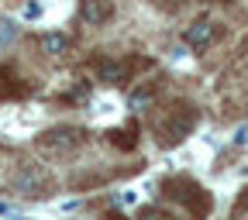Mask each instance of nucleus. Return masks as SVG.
<instances>
[{
	"instance_id": "1",
	"label": "nucleus",
	"mask_w": 248,
	"mask_h": 220,
	"mask_svg": "<svg viewBox=\"0 0 248 220\" xmlns=\"http://www.w3.org/2000/svg\"><path fill=\"white\" fill-rule=\"evenodd\" d=\"M193 124H197V107H190V103H183V100H179V103L166 107L159 117H155L152 131H155V138H159V145L172 148V145H179V141L190 138Z\"/></svg>"
},
{
	"instance_id": "2",
	"label": "nucleus",
	"mask_w": 248,
	"mask_h": 220,
	"mask_svg": "<svg viewBox=\"0 0 248 220\" xmlns=\"http://www.w3.org/2000/svg\"><path fill=\"white\" fill-rule=\"evenodd\" d=\"M162 193H166L172 203H183L186 210H190L193 220H203V217L210 213V206H214L210 193L203 190V186H197L193 179H186V176H172V179H166V182H162Z\"/></svg>"
},
{
	"instance_id": "3",
	"label": "nucleus",
	"mask_w": 248,
	"mask_h": 220,
	"mask_svg": "<svg viewBox=\"0 0 248 220\" xmlns=\"http://www.w3.org/2000/svg\"><path fill=\"white\" fill-rule=\"evenodd\" d=\"M83 145H86L83 128H52L38 138V148H45L52 155H69V151H79Z\"/></svg>"
},
{
	"instance_id": "4",
	"label": "nucleus",
	"mask_w": 248,
	"mask_h": 220,
	"mask_svg": "<svg viewBox=\"0 0 248 220\" xmlns=\"http://www.w3.org/2000/svg\"><path fill=\"white\" fill-rule=\"evenodd\" d=\"M214 38H217V24H214V21H207V17L193 21L190 28L183 31V42L190 45L193 52H207V48L214 45Z\"/></svg>"
},
{
	"instance_id": "5",
	"label": "nucleus",
	"mask_w": 248,
	"mask_h": 220,
	"mask_svg": "<svg viewBox=\"0 0 248 220\" xmlns=\"http://www.w3.org/2000/svg\"><path fill=\"white\" fill-rule=\"evenodd\" d=\"M97 76H100V83H107V86H121V83H128L131 66H128L124 59H104L100 66H97Z\"/></svg>"
},
{
	"instance_id": "6",
	"label": "nucleus",
	"mask_w": 248,
	"mask_h": 220,
	"mask_svg": "<svg viewBox=\"0 0 248 220\" xmlns=\"http://www.w3.org/2000/svg\"><path fill=\"white\" fill-rule=\"evenodd\" d=\"M24 93H28V86L11 69L0 66V100H17V97H24Z\"/></svg>"
},
{
	"instance_id": "7",
	"label": "nucleus",
	"mask_w": 248,
	"mask_h": 220,
	"mask_svg": "<svg viewBox=\"0 0 248 220\" xmlns=\"http://www.w3.org/2000/svg\"><path fill=\"white\" fill-rule=\"evenodd\" d=\"M79 14H83L86 24H104L110 17V4H104V0H83Z\"/></svg>"
},
{
	"instance_id": "8",
	"label": "nucleus",
	"mask_w": 248,
	"mask_h": 220,
	"mask_svg": "<svg viewBox=\"0 0 248 220\" xmlns=\"http://www.w3.org/2000/svg\"><path fill=\"white\" fill-rule=\"evenodd\" d=\"M135 134H138V128H135V124H128V128H121V131H110L107 141L117 145L121 151H131V148H135Z\"/></svg>"
},
{
	"instance_id": "9",
	"label": "nucleus",
	"mask_w": 248,
	"mask_h": 220,
	"mask_svg": "<svg viewBox=\"0 0 248 220\" xmlns=\"http://www.w3.org/2000/svg\"><path fill=\"white\" fill-rule=\"evenodd\" d=\"M66 48H69V38H66V35H59V31H55V35H45V38H42V52L52 55V59H59Z\"/></svg>"
},
{
	"instance_id": "10",
	"label": "nucleus",
	"mask_w": 248,
	"mask_h": 220,
	"mask_svg": "<svg viewBox=\"0 0 248 220\" xmlns=\"http://www.w3.org/2000/svg\"><path fill=\"white\" fill-rule=\"evenodd\" d=\"M152 100H155V89H152V86H141V89H135L131 97H128L131 110H148V107H152Z\"/></svg>"
},
{
	"instance_id": "11",
	"label": "nucleus",
	"mask_w": 248,
	"mask_h": 220,
	"mask_svg": "<svg viewBox=\"0 0 248 220\" xmlns=\"http://www.w3.org/2000/svg\"><path fill=\"white\" fill-rule=\"evenodd\" d=\"M141 220H172V217L162 213L159 206H148V210H141Z\"/></svg>"
},
{
	"instance_id": "12",
	"label": "nucleus",
	"mask_w": 248,
	"mask_h": 220,
	"mask_svg": "<svg viewBox=\"0 0 248 220\" xmlns=\"http://www.w3.org/2000/svg\"><path fill=\"white\" fill-rule=\"evenodd\" d=\"M104 220H128V217H124V213H107Z\"/></svg>"
},
{
	"instance_id": "13",
	"label": "nucleus",
	"mask_w": 248,
	"mask_h": 220,
	"mask_svg": "<svg viewBox=\"0 0 248 220\" xmlns=\"http://www.w3.org/2000/svg\"><path fill=\"white\" fill-rule=\"evenodd\" d=\"M221 4H224V0H221Z\"/></svg>"
}]
</instances>
